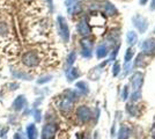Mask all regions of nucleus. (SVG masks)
I'll return each instance as SVG.
<instances>
[{
  "instance_id": "nucleus-1",
  "label": "nucleus",
  "mask_w": 155,
  "mask_h": 139,
  "mask_svg": "<svg viewBox=\"0 0 155 139\" xmlns=\"http://www.w3.org/2000/svg\"><path fill=\"white\" fill-rule=\"evenodd\" d=\"M58 29H59V34L61 36V38L65 41V42H68V38H70V30H68V26H67V22L65 20L63 16H58Z\"/></svg>"
},
{
  "instance_id": "nucleus-2",
  "label": "nucleus",
  "mask_w": 155,
  "mask_h": 139,
  "mask_svg": "<svg viewBox=\"0 0 155 139\" xmlns=\"http://www.w3.org/2000/svg\"><path fill=\"white\" fill-rule=\"evenodd\" d=\"M22 61H23L25 65L29 67L36 66L38 64V56H37L36 52H31V51L30 52H26L23 55V57H22Z\"/></svg>"
},
{
  "instance_id": "nucleus-3",
  "label": "nucleus",
  "mask_w": 155,
  "mask_h": 139,
  "mask_svg": "<svg viewBox=\"0 0 155 139\" xmlns=\"http://www.w3.org/2000/svg\"><path fill=\"white\" fill-rule=\"evenodd\" d=\"M57 131V126L54 124H46L43 127V132H42V139H52L53 136L56 134Z\"/></svg>"
},
{
  "instance_id": "nucleus-4",
  "label": "nucleus",
  "mask_w": 155,
  "mask_h": 139,
  "mask_svg": "<svg viewBox=\"0 0 155 139\" xmlns=\"http://www.w3.org/2000/svg\"><path fill=\"white\" fill-rule=\"evenodd\" d=\"M77 115H78V117H79V119H80L81 122H87V121H89L91 117V110L84 106H81L79 109H78Z\"/></svg>"
},
{
  "instance_id": "nucleus-5",
  "label": "nucleus",
  "mask_w": 155,
  "mask_h": 139,
  "mask_svg": "<svg viewBox=\"0 0 155 139\" xmlns=\"http://www.w3.org/2000/svg\"><path fill=\"white\" fill-rule=\"evenodd\" d=\"M73 106V99L70 96H65L60 100L59 102V108L63 110V111H68Z\"/></svg>"
},
{
  "instance_id": "nucleus-6",
  "label": "nucleus",
  "mask_w": 155,
  "mask_h": 139,
  "mask_svg": "<svg viewBox=\"0 0 155 139\" xmlns=\"http://www.w3.org/2000/svg\"><path fill=\"white\" fill-rule=\"evenodd\" d=\"M27 104V100L23 95H20L18 96L15 101L13 102V109L14 110H22Z\"/></svg>"
},
{
  "instance_id": "nucleus-7",
  "label": "nucleus",
  "mask_w": 155,
  "mask_h": 139,
  "mask_svg": "<svg viewBox=\"0 0 155 139\" xmlns=\"http://www.w3.org/2000/svg\"><path fill=\"white\" fill-rule=\"evenodd\" d=\"M133 22H134V26L140 30V31H145L146 29H147V21L145 20L142 16H136L134 19H133Z\"/></svg>"
},
{
  "instance_id": "nucleus-8",
  "label": "nucleus",
  "mask_w": 155,
  "mask_h": 139,
  "mask_svg": "<svg viewBox=\"0 0 155 139\" xmlns=\"http://www.w3.org/2000/svg\"><path fill=\"white\" fill-rule=\"evenodd\" d=\"M142 84V75L141 73H136L134 75H133V78H132V85H133V89H134V92H139V88L141 86Z\"/></svg>"
},
{
  "instance_id": "nucleus-9",
  "label": "nucleus",
  "mask_w": 155,
  "mask_h": 139,
  "mask_svg": "<svg viewBox=\"0 0 155 139\" xmlns=\"http://www.w3.org/2000/svg\"><path fill=\"white\" fill-rule=\"evenodd\" d=\"M37 129L34 124H29L27 126V137L28 139H37Z\"/></svg>"
},
{
  "instance_id": "nucleus-10",
  "label": "nucleus",
  "mask_w": 155,
  "mask_h": 139,
  "mask_svg": "<svg viewBox=\"0 0 155 139\" xmlns=\"http://www.w3.org/2000/svg\"><path fill=\"white\" fill-rule=\"evenodd\" d=\"M77 29L81 35H88V34L91 33V28L87 25V22H84V21H81V22L78 25Z\"/></svg>"
},
{
  "instance_id": "nucleus-11",
  "label": "nucleus",
  "mask_w": 155,
  "mask_h": 139,
  "mask_svg": "<svg viewBox=\"0 0 155 139\" xmlns=\"http://www.w3.org/2000/svg\"><path fill=\"white\" fill-rule=\"evenodd\" d=\"M141 49L143 50V51H146V52H150L152 50H154V49H155L154 41H153V40L145 41V42L141 44Z\"/></svg>"
},
{
  "instance_id": "nucleus-12",
  "label": "nucleus",
  "mask_w": 155,
  "mask_h": 139,
  "mask_svg": "<svg viewBox=\"0 0 155 139\" xmlns=\"http://www.w3.org/2000/svg\"><path fill=\"white\" fill-rule=\"evenodd\" d=\"M108 53V49L105 45H100L97 48V51H96V56L98 58H102V57H105Z\"/></svg>"
},
{
  "instance_id": "nucleus-13",
  "label": "nucleus",
  "mask_w": 155,
  "mask_h": 139,
  "mask_svg": "<svg viewBox=\"0 0 155 139\" xmlns=\"http://www.w3.org/2000/svg\"><path fill=\"white\" fill-rule=\"evenodd\" d=\"M78 77H79V72H78L77 68H71V70L67 71V78H68L70 81L77 79Z\"/></svg>"
},
{
  "instance_id": "nucleus-14",
  "label": "nucleus",
  "mask_w": 155,
  "mask_h": 139,
  "mask_svg": "<svg viewBox=\"0 0 155 139\" xmlns=\"http://www.w3.org/2000/svg\"><path fill=\"white\" fill-rule=\"evenodd\" d=\"M129 134H130L129 127L123 126V127L120 129V131H119V136H118V138L119 139H127L129 138Z\"/></svg>"
},
{
  "instance_id": "nucleus-15",
  "label": "nucleus",
  "mask_w": 155,
  "mask_h": 139,
  "mask_svg": "<svg viewBox=\"0 0 155 139\" xmlns=\"http://www.w3.org/2000/svg\"><path fill=\"white\" fill-rule=\"evenodd\" d=\"M138 40V36H137L136 33H133V31H130L127 34V42H129V44H134Z\"/></svg>"
},
{
  "instance_id": "nucleus-16",
  "label": "nucleus",
  "mask_w": 155,
  "mask_h": 139,
  "mask_svg": "<svg viewBox=\"0 0 155 139\" xmlns=\"http://www.w3.org/2000/svg\"><path fill=\"white\" fill-rule=\"evenodd\" d=\"M77 88H79L80 91H82L84 93L88 92L87 85H86V82H84V81H80V82H78V84H77Z\"/></svg>"
},
{
  "instance_id": "nucleus-17",
  "label": "nucleus",
  "mask_w": 155,
  "mask_h": 139,
  "mask_svg": "<svg viewBox=\"0 0 155 139\" xmlns=\"http://www.w3.org/2000/svg\"><path fill=\"white\" fill-rule=\"evenodd\" d=\"M74 60H75V52H71L70 56H68V58H67V64L72 65L74 63Z\"/></svg>"
},
{
  "instance_id": "nucleus-18",
  "label": "nucleus",
  "mask_w": 155,
  "mask_h": 139,
  "mask_svg": "<svg viewBox=\"0 0 155 139\" xmlns=\"http://www.w3.org/2000/svg\"><path fill=\"white\" fill-rule=\"evenodd\" d=\"M133 50H132V49H129V50H127V53H126V56H125V60H126V61H130V59H131V58H132V57H133Z\"/></svg>"
},
{
  "instance_id": "nucleus-19",
  "label": "nucleus",
  "mask_w": 155,
  "mask_h": 139,
  "mask_svg": "<svg viewBox=\"0 0 155 139\" xmlns=\"http://www.w3.org/2000/svg\"><path fill=\"white\" fill-rule=\"evenodd\" d=\"M50 80H51V77H50V75H48V77H43V78H41L39 80H37V82H38V84H44V82L50 81Z\"/></svg>"
},
{
  "instance_id": "nucleus-20",
  "label": "nucleus",
  "mask_w": 155,
  "mask_h": 139,
  "mask_svg": "<svg viewBox=\"0 0 155 139\" xmlns=\"http://www.w3.org/2000/svg\"><path fill=\"white\" fill-rule=\"evenodd\" d=\"M150 136H152L153 139H155V123L154 125H153V127H152V130H150Z\"/></svg>"
},
{
  "instance_id": "nucleus-21",
  "label": "nucleus",
  "mask_w": 155,
  "mask_h": 139,
  "mask_svg": "<svg viewBox=\"0 0 155 139\" xmlns=\"http://www.w3.org/2000/svg\"><path fill=\"white\" fill-rule=\"evenodd\" d=\"M118 72H119V65H118V64H116V66L114 67V74H115V75H117V74H118Z\"/></svg>"
},
{
  "instance_id": "nucleus-22",
  "label": "nucleus",
  "mask_w": 155,
  "mask_h": 139,
  "mask_svg": "<svg viewBox=\"0 0 155 139\" xmlns=\"http://www.w3.org/2000/svg\"><path fill=\"white\" fill-rule=\"evenodd\" d=\"M126 96H127V87H125V88H124V92H123V99H126Z\"/></svg>"
},
{
  "instance_id": "nucleus-23",
  "label": "nucleus",
  "mask_w": 155,
  "mask_h": 139,
  "mask_svg": "<svg viewBox=\"0 0 155 139\" xmlns=\"http://www.w3.org/2000/svg\"><path fill=\"white\" fill-rule=\"evenodd\" d=\"M152 8H153V9L155 8V0H153V6H152Z\"/></svg>"
},
{
  "instance_id": "nucleus-24",
  "label": "nucleus",
  "mask_w": 155,
  "mask_h": 139,
  "mask_svg": "<svg viewBox=\"0 0 155 139\" xmlns=\"http://www.w3.org/2000/svg\"><path fill=\"white\" fill-rule=\"evenodd\" d=\"M146 1H147V0H140V2H141V4H145Z\"/></svg>"
}]
</instances>
